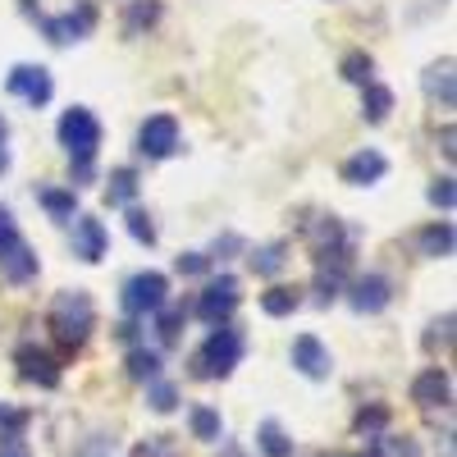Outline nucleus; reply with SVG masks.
Masks as SVG:
<instances>
[{
  "label": "nucleus",
  "mask_w": 457,
  "mask_h": 457,
  "mask_svg": "<svg viewBox=\"0 0 457 457\" xmlns=\"http://www.w3.org/2000/svg\"><path fill=\"white\" fill-rule=\"evenodd\" d=\"M338 73H343V79H348V83L366 87V83H375V79H370V73H375V60H370L366 51H353V55H343Z\"/></svg>",
  "instance_id": "obj_23"
},
{
  "label": "nucleus",
  "mask_w": 457,
  "mask_h": 457,
  "mask_svg": "<svg viewBox=\"0 0 457 457\" xmlns=\"http://www.w3.org/2000/svg\"><path fill=\"white\" fill-rule=\"evenodd\" d=\"M389 174V161L379 156V151H357V156L343 165V183H353V187H366V183H379Z\"/></svg>",
  "instance_id": "obj_14"
},
{
  "label": "nucleus",
  "mask_w": 457,
  "mask_h": 457,
  "mask_svg": "<svg viewBox=\"0 0 457 457\" xmlns=\"http://www.w3.org/2000/svg\"><path fill=\"white\" fill-rule=\"evenodd\" d=\"M0 457H32L23 439H0Z\"/></svg>",
  "instance_id": "obj_37"
},
{
  "label": "nucleus",
  "mask_w": 457,
  "mask_h": 457,
  "mask_svg": "<svg viewBox=\"0 0 457 457\" xmlns=\"http://www.w3.org/2000/svg\"><path fill=\"white\" fill-rule=\"evenodd\" d=\"M389 110H394V92L389 87H379V83H366L361 87V114H366V124H385Z\"/></svg>",
  "instance_id": "obj_18"
},
{
  "label": "nucleus",
  "mask_w": 457,
  "mask_h": 457,
  "mask_svg": "<svg viewBox=\"0 0 457 457\" xmlns=\"http://www.w3.org/2000/svg\"><path fill=\"white\" fill-rule=\"evenodd\" d=\"M435 329H439V334H430V338H426V348H435V343H453V316H444Z\"/></svg>",
  "instance_id": "obj_36"
},
{
  "label": "nucleus",
  "mask_w": 457,
  "mask_h": 457,
  "mask_svg": "<svg viewBox=\"0 0 457 457\" xmlns=\"http://www.w3.org/2000/svg\"><path fill=\"white\" fill-rule=\"evenodd\" d=\"M5 87H10L19 101H28V105H46V101L55 96V83H51V73H46L42 64H14L10 79H5Z\"/></svg>",
  "instance_id": "obj_6"
},
{
  "label": "nucleus",
  "mask_w": 457,
  "mask_h": 457,
  "mask_svg": "<svg viewBox=\"0 0 457 457\" xmlns=\"http://www.w3.org/2000/svg\"><path fill=\"white\" fill-rule=\"evenodd\" d=\"M334 457H338V453H334Z\"/></svg>",
  "instance_id": "obj_40"
},
{
  "label": "nucleus",
  "mask_w": 457,
  "mask_h": 457,
  "mask_svg": "<svg viewBox=\"0 0 457 457\" xmlns=\"http://www.w3.org/2000/svg\"><path fill=\"white\" fill-rule=\"evenodd\" d=\"M430 202H435L439 211H453V202H457V193H453V179H448V174L430 183Z\"/></svg>",
  "instance_id": "obj_30"
},
{
  "label": "nucleus",
  "mask_w": 457,
  "mask_h": 457,
  "mask_svg": "<svg viewBox=\"0 0 457 457\" xmlns=\"http://www.w3.org/2000/svg\"><path fill=\"white\" fill-rule=\"evenodd\" d=\"M5 170H10V151H5V146H0V174H5Z\"/></svg>",
  "instance_id": "obj_38"
},
{
  "label": "nucleus",
  "mask_w": 457,
  "mask_h": 457,
  "mask_svg": "<svg viewBox=\"0 0 457 457\" xmlns=\"http://www.w3.org/2000/svg\"><path fill=\"white\" fill-rule=\"evenodd\" d=\"M416 247H421V256H430V261L453 256V224H448V220H439V224L421 228V234H416Z\"/></svg>",
  "instance_id": "obj_16"
},
{
  "label": "nucleus",
  "mask_w": 457,
  "mask_h": 457,
  "mask_svg": "<svg viewBox=\"0 0 457 457\" xmlns=\"http://www.w3.org/2000/svg\"><path fill=\"white\" fill-rule=\"evenodd\" d=\"M389 297H394V284H389L385 275H361V279L353 284V312L375 316V312L389 307Z\"/></svg>",
  "instance_id": "obj_13"
},
{
  "label": "nucleus",
  "mask_w": 457,
  "mask_h": 457,
  "mask_svg": "<svg viewBox=\"0 0 457 457\" xmlns=\"http://www.w3.org/2000/svg\"><path fill=\"white\" fill-rule=\"evenodd\" d=\"M110 453H114V435H92L73 457H110Z\"/></svg>",
  "instance_id": "obj_32"
},
{
  "label": "nucleus",
  "mask_w": 457,
  "mask_h": 457,
  "mask_svg": "<svg viewBox=\"0 0 457 457\" xmlns=\"http://www.w3.org/2000/svg\"><path fill=\"white\" fill-rule=\"evenodd\" d=\"M256 444H261V453H265V457H293V439L284 435V426H279V421H261Z\"/></svg>",
  "instance_id": "obj_20"
},
{
  "label": "nucleus",
  "mask_w": 457,
  "mask_h": 457,
  "mask_svg": "<svg viewBox=\"0 0 457 457\" xmlns=\"http://www.w3.org/2000/svg\"><path fill=\"white\" fill-rule=\"evenodd\" d=\"M14 243H19V228H14L10 211H0V256H5V252H10Z\"/></svg>",
  "instance_id": "obj_34"
},
{
  "label": "nucleus",
  "mask_w": 457,
  "mask_h": 457,
  "mask_svg": "<svg viewBox=\"0 0 457 457\" xmlns=\"http://www.w3.org/2000/svg\"><path fill=\"white\" fill-rule=\"evenodd\" d=\"M179 325H183V312H161V338L165 343L179 338Z\"/></svg>",
  "instance_id": "obj_35"
},
{
  "label": "nucleus",
  "mask_w": 457,
  "mask_h": 457,
  "mask_svg": "<svg viewBox=\"0 0 457 457\" xmlns=\"http://www.w3.org/2000/svg\"><path fill=\"white\" fill-rule=\"evenodd\" d=\"M238 361H243V334L228 329V325H220V329L202 343V353L193 357V366H197L202 379H224V375H234Z\"/></svg>",
  "instance_id": "obj_2"
},
{
  "label": "nucleus",
  "mask_w": 457,
  "mask_h": 457,
  "mask_svg": "<svg viewBox=\"0 0 457 457\" xmlns=\"http://www.w3.org/2000/svg\"><path fill=\"white\" fill-rule=\"evenodd\" d=\"M284 261H288V247L284 243H270V247H256L252 252V270L256 275H279Z\"/></svg>",
  "instance_id": "obj_25"
},
{
  "label": "nucleus",
  "mask_w": 457,
  "mask_h": 457,
  "mask_svg": "<svg viewBox=\"0 0 457 457\" xmlns=\"http://www.w3.org/2000/svg\"><path fill=\"white\" fill-rule=\"evenodd\" d=\"M105 224L96 220V215H73V256L79 261H87V265H96L101 256H105Z\"/></svg>",
  "instance_id": "obj_9"
},
{
  "label": "nucleus",
  "mask_w": 457,
  "mask_h": 457,
  "mask_svg": "<svg viewBox=\"0 0 457 457\" xmlns=\"http://www.w3.org/2000/svg\"><path fill=\"white\" fill-rule=\"evenodd\" d=\"M174 146H179L174 114H151V120L142 124V133H137V151L146 161H165V156H174Z\"/></svg>",
  "instance_id": "obj_7"
},
{
  "label": "nucleus",
  "mask_w": 457,
  "mask_h": 457,
  "mask_svg": "<svg viewBox=\"0 0 457 457\" xmlns=\"http://www.w3.org/2000/svg\"><path fill=\"white\" fill-rule=\"evenodd\" d=\"M234 307H238V279H234V275L211 279L206 293L197 297V316H202L206 325H224L228 316H234Z\"/></svg>",
  "instance_id": "obj_5"
},
{
  "label": "nucleus",
  "mask_w": 457,
  "mask_h": 457,
  "mask_svg": "<svg viewBox=\"0 0 457 457\" xmlns=\"http://www.w3.org/2000/svg\"><path fill=\"white\" fill-rule=\"evenodd\" d=\"M156 19H161V0H133L129 14H124V32L137 37V32H146L151 23H156Z\"/></svg>",
  "instance_id": "obj_22"
},
{
  "label": "nucleus",
  "mask_w": 457,
  "mask_h": 457,
  "mask_svg": "<svg viewBox=\"0 0 457 457\" xmlns=\"http://www.w3.org/2000/svg\"><path fill=\"white\" fill-rule=\"evenodd\" d=\"M293 366L307 375V379H329V370H334V361H329V348L316 338V334H302V338H293Z\"/></svg>",
  "instance_id": "obj_10"
},
{
  "label": "nucleus",
  "mask_w": 457,
  "mask_h": 457,
  "mask_svg": "<svg viewBox=\"0 0 457 457\" xmlns=\"http://www.w3.org/2000/svg\"><path fill=\"white\" fill-rule=\"evenodd\" d=\"M411 403H416V407H448V403H453V379H448V370L430 366V370L416 375V379H411Z\"/></svg>",
  "instance_id": "obj_12"
},
{
  "label": "nucleus",
  "mask_w": 457,
  "mask_h": 457,
  "mask_svg": "<svg viewBox=\"0 0 457 457\" xmlns=\"http://www.w3.org/2000/svg\"><path fill=\"white\" fill-rule=\"evenodd\" d=\"M133 197H137V170H133V165H120V170L110 174L105 202H110V206H129Z\"/></svg>",
  "instance_id": "obj_19"
},
{
  "label": "nucleus",
  "mask_w": 457,
  "mask_h": 457,
  "mask_svg": "<svg viewBox=\"0 0 457 457\" xmlns=\"http://www.w3.org/2000/svg\"><path fill=\"white\" fill-rule=\"evenodd\" d=\"M0 275H5L10 284H28V279L37 275V252L19 238V243L5 252V256H0Z\"/></svg>",
  "instance_id": "obj_15"
},
{
  "label": "nucleus",
  "mask_w": 457,
  "mask_h": 457,
  "mask_svg": "<svg viewBox=\"0 0 457 457\" xmlns=\"http://www.w3.org/2000/svg\"><path fill=\"white\" fill-rule=\"evenodd\" d=\"M60 142L73 161H92L96 156V146H101V124H96V114L87 105H73L64 110V120H60Z\"/></svg>",
  "instance_id": "obj_3"
},
{
  "label": "nucleus",
  "mask_w": 457,
  "mask_h": 457,
  "mask_svg": "<svg viewBox=\"0 0 457 457\" xmlns=\"http://www.w3.org/2000/svg\"><path fill=\"white\" fill-rule=\"evenodd\" d=\"M165 293H170V279L161 270H142L124 284V312L129 316H151L165 307Z\"/></svg>",
  "instance_id": "obj_4"
},
{
  "label": "nucleus",
  "mask_w": 457,
  "mask_h": 457,
  "mask_svg": "<svg viewBox=\"0 0 457 457\" xmlns=\"http://www.w3.org/2000/svg\"><path fill=\"white\" fill-rule=\"evenodd\" d=\"M96 28V5H83L69 10V14H55V19H42V32L51 37L55 46H69V42H83V37Z\"/></svg>",
  "instance_id": "obj_8"
},
{
  "label": "nucleus",
  "mask_w": 457,
  "mask_h": 457,
  "mask_svg": "<svg viewBox=\"0 0 457 457\" xmlns=\"http://www.w3.org/2000/svg\"><path fill=\"white\" fill-rule=\"evenodd\" d=\"M426 96L439 101L444 110H453V101H457V92H453V60H439V64L426 73Z\"/></svg>",
  "instance_id": "obj_17"
},
{
  "label": "nucleus",
  "mask_w": 457,
  "mask_h": 457,
  "mask_svg": "<svg viewBox=\"0 0 457 457\" xmlns=\"http://www.w3.org/2000/svg\"><path fill=\"white\" fill-rule=\"evenodd\" d=\"M92 325H96V307H92V297L83 293V288H73V293H60L55 302H51V329H55V338H60V348H83L87 343V334H92Z\"/></svg>",
  "instance_id": "obj_1"
},
{
  "label": "nucleus",
  "mask_w": 457,
  "mask_h": 457,
  "mask_svg": "<svg viewBox=\"0 0 457 457\" xmlns=\"http://www.w3.org/2000/svg\"><path fill=\"white\" fill-rule=\"evenodd\" d=\"M151 411H174L179 407V389L174 385H165V379H151Z\"/></svg>",
  "instance_id": "obj_28"
},
{
  "label": "nucleus",
  "mask_w": 457,
  "mask_h": 457,
  "mask_svg": "<svg viewBox=\"0 0 457 457\" xmlns=\"http://www.w3.org/2000/svg\"><path fill=\"white\" fill-rule=\"evenodd\" d=\"M42 206H46L51 220H73V215H79V197H73V193H60V187H46V193H42Z\"/></svg>",
  "instance_id": "obj_27"
},
{
  "label": "nucleus",
  "mask_w": 457,
  "mask_h": 457,
  "mask_svg": "<svg viewBox=\"0 0 457 457\" xmlns=\"http://www.w3.org/2000/svg\"><path fill=\"white\" fill-rule=\"evenodd\" d=\"M361 457H385V453H379V444H375V448H370V453H361Z\"/></svg>",
  "instance_id": "obj_39"
},
{
  "label": "nucleus",
  "mask_w": 457,
  "mask_h": 457,
  "mask_svg": "<svg viewBox=\"0 0 457 457\" xmlns=\"http://www.w3.org/2000/svg\"><path fill=\"white\" fill-rule=\"evenodd\" d=\"M129 234L137 238V243H156V224H151V215L146 211H129Z\"/></svg>",
  "instance_id": "obj_29"
},
{
  "label": "nucleus",
  "mask_w": 457,
  "mask_h": 457,
  "mask_svg": "<svg viewBox=\"0 0 457 457\" xmlns=\"http://www.w3.org/2000/svg\"><path fill=\"white\" fill-rule=\"evenodd\" d=\"M14 361H19V375L32 379V385H42V389L60 385V361L51 353H42V348H32V343H23V348L14 353Z\"/></svg>",
  "instance_id": "obj_11"
},
{
  "label": "nucleus",
  "mask_w": 457,
  "mask_h": 457,
  "mask_svg": "<svg viewBox=\"0 0 457 457\" xmlns=\"http://www.w3.org/2000/svg\"><path fill=\"white\" fill-rule=\"evenodd\" d=\"M187 426H193V435H197V439H206V444H215V439H220V430H224V421H220V411H215V407H193Z\"/></svg>",
  "instance_id": "obj_24"
},
{
  "label": "nucleus",
  "mask_w": 457,
  "mask_h": 457,
  "mask_svg": "<svg viewBox=\"0 0 457 457\" xmlns=\"http://www.w3.org/2000/svg\"><path fill=\"white\" fill-rule=\"evenodd\" d=\"M129 375L133 379H161V353H151V348H133L129 353Z\"/></svg>",
  "instance_id": "obj_26"
},
{
  "label": "nucleus",
  "mask_w": 457,
  "mask_h": 457,
  "mask_svg": "<svg viewBox=\"0 0 457 457\" xmlns=\"http://www.w3.org/2000/svg\"><path fill=\"white\" fill-rule=\"evenodd\" d=\"M297 307H302V293H297V288H284V284H279V288H270V293H261V312H265V316H293Z\"/></svg>",
  "instance_id": "obj_21"
},
{
  "label": "nucleus",
  "mask_w": 457,
  "mask_h": 457,
  "mask_svg": "<svg viewBox=\"0 0 457 457\" xmlns=\"http://www.w3.org/2000/svg\"><path fill=\"white\" fill-rule=\"evenodd\" d=\"M385 421H389L385 407H366V411L357 416V430H361V435H375V430H385Z\"/></svg>",
  "instance_id": "obj_31"
},
{
  "label": "nucleus",
  "mask_w": 457,
  "mask_h": 457,
  "mask_svg": "<svg viewBox=\"0 0 457 457\" xmlns=\"http://www.w3.org/2000/svg\"><path fill=\"white\" fill-rule=\"evenodd\" d=\"M206 265H211V256H202V252H183L179 256V270L183 275H206Z\"/></svg>",
  "instance_id": "obj_33"
}]
</instances>
